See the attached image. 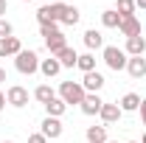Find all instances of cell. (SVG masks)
<instances>
[{
  "instance_id": "obj_15",
  "label": "cell",
  "mask_w": 146,
  "mask_h": 143,
  "mask_svg": "<svg viewBox=\"0 0 146 143\" xmlns=\"http://www.w3.org/2000/svg\"><path fill=\"white\" fill-rule=\"evenodd\" d=\"M56 59H59V65H62V68H76V62H79V54H76L70 45H68V48H62V51L56 54Z\"/></svg>"
},
{
  "instance_id": "obj_12",
  "label": "cell",
  "mask_w": 146,
  "mask_h": 143,
  "mask_svg": "<svg viewBox=\"0 0 146 143\" xmlns=\"http://www.w3.org/2000/svg\"><path fill=\"white\" fill-rule=\"evenodd\" d=\"M127 73L132 76V79H143L146 76V59L143 56H132L127 62Z\"/></svg>"
},
{
  "instance_id": "obj_1",
  "label": "cell",
  "mask_w": 146,
  "mask_h": 143,
  "mask_svg": "<svg viewBox=\"0 0 146 143\" xmlns=\"http://www.w3.org/2000/svg\"><path fill=\"white\" fill-rule=\"evenodd\" d=\"M39 34L45 39V48L51 51V56H56L62 48H68V42H65V34L59 31V25L51 23V25H39Z\"/></svg>"
},
{
  "instance_id": "obj_25",
  "label": "cell",
  "mask_w": 146,
  "mask_h": 143,
  "mask_svg": "<svg viewBox=\"0 0 146 143\" xmlns=\"http://www.w3.org/2000/svg\"><path fill=\"white\" fill-rule=\"evenodd\" d=\"M135 0H118V6H115V11L121 14V17H129V14H135Z\"/></svg>"
},
{
  "instance_id": "obj_30",
  "label": "cell",
  "mask_w": 146,
  "mask_h": 143,
  "mask_svg": "<svg viewBox=\"0 0 146 143\" xmlns=\"http://www.w3.org/2000/svg\"><path fill=\"white\" fill-rule=\"evenodd\" d=\"M3 81H9V79H6V70L0 68V84H3Z\"/></svg>"
},
{
  "instance_id": "obj_3",
  "label": "cell",
  "mask_w": 146,
  "mask_h": 143,
  "mask_svg": "<svg viewBox=\"0 0 146 143\" xmlns=\"http://www.w3.org/2000/svg\"><path fill=\"white\" fill-rule=\"evenodd\" d=\"M84 87L79 84V81H62L59 84V98L65 101V104H82L84 101Z\"/></svg>"
},
{
  "instance_id": "obj_17",
  "label": "cell",
  "mask_w": 146,
  "mask_h": 143,
  "mask_svg": "<svg viewBox=\"0 0 146 143\" xmlns=\"http://www.w3.org/2000/svg\"><path fill=\"white\" fill-rule=\"evenodd\" d=\"M39 70H42V76H48V79H51V76H56V73L62 70V65H59V59H56V56H51V59H42V62H39Z\"/></svg>"
},
{
  "instance_id": "obj_6",
  "label": "cell",
  "mask_w": 146,
  "mask_h": 143,
  "mask_svg": "<svg viewBox=\"0 0 146 143\" xmlns=\"http://www.w3.org/2000/svg\"><path fill=\"white\" fill-rule=\"evenodd\" d=\"M6 101H9L11 107H25V104H28V90L20 87V84L9 87V90H6Z\"/></svg>"
},
{
  "instance_id": "obj_29",
  "label": "cell",
  "mask_w": 146,
  "mask_h": 143,
  "mask_svg": "<svg viewBox=\"0 0 146 143\" xmlns=\"http://www.w3.org/2000/svg\"><path fill=\"white\" fill-rule=\"evenodd\" d=\"M6 9H9V3H6V0H0V20H3V14H6Z\"/></svg>"
},
{
  "instance_id": "obj_13",
  "label": "cell",
  "mask_w": 146,
  "mask_h": 143,
  "mask_svg": "<svg viewBox=\"0 0 146 143\" xmlns=\"http://www.w3.org/2000/svg\"><path fill=\"white\" fill-rule=\"evenodd\" d=\"M124 51H127V56H143V51H146V39H143V36H129Z\"/></svg>"
},
{
  "instance_id": "obj_9",
  "label": "cell",
  "mask_w": 146,
  "mask_h": 143,
  "mask_svg": "<svg viewBox=\"0 0 146 143\" xmlns=\"http://www.w3.org/2000/svg\"><path fill=\"white\" fill-rule=\"evenodd\" d=\"M42 135H45L48 140H56V138H62V121L48 115V118L42 121Z\"/></svg>"
},
{
  "instance_id": "obj_24",
  "label": "cell",
  "mask_w": 146,
  "mask_h": 143,
  "mask_svg": "<svg viewBox=\"0 0 146 143\" xmlns=\"http://www.w3.org/2000/svg\"><path fill=\"white\" fill-rule=\"evenodd\" d=\"M79 17H82V14H79V9H76V6H68V9H65V14H62V25H76Z\"/></svg>"
},
{
  "instance_id": "obj_26",
  "label": "cell",
  "mask_w": 146,
  "mask_h": 143,
  "mask_svg": "<svg viewBox=\"0 0 146 143\" xmlns=\"http://www.w3.org/2000/svg\"><path fill=\"white\" fill-rule=\"evenodd\" d=\"M6 36H14V28L9 20H0V39H6Z\"/></svg>"
},
{
  "instance_id": "obj_16",
  "label": "cell",
  "mask_w": 146,
  "mask_h": 143,
  "mask_svg": "<svg viewBox=\"0 0 146 143\" xmlns=\"http://www.w3.org/2000/svg\"><path fill=\"white\" fill-rule=\"evenodd\" d=\"M84 45H87L90 51H98V48H104V36H101V31H96V28L84 31Z\"/></svg>"
},
{
  "instance_id": "obj_21",
  "label": "cell",
  "mask_w": 146,
  "mask_h": 143,
  "mask_svg": "<svg viewBox=\"0 0 146 143\" xmlns=\"http://www.w3.org/2000/svg\"><path fill=\"white\" fill-rule=\"evenodd\" d=\"M101 23H104V28H118V25H121V14H118L115 9H107V11L101 14Z\"/></svg>"
},
{
  "instance_id": "obj_33",
  "label": "cell",
  "mask_w": 146,
  "mask_h": 143,
  "mask_svg": "<svg viewBox=\"0 0 146 143\" xmlns=\"http://www.w3.org/2000/svg\"><path fill=\"white\" fill-rule=\"evenodd\" d=\"M51 3H62V0H51Z\"/></svg>"
},
{
  "instance_id": "obj_5",
  "label": "cell",
  "mask_w": 146,
  "mask_h": 143,
  "mask_svg": "<svg viewBox=\"0 0 146 143\" xmlns=\"http://www.w3.org/2000/svg\"><path fill=\"white\" fill-rule=\"evenodd\" d=\"M65 3H48V6H42L39 11H36V20H39V25H51V23H62V14H65Z\"/></svg>"
},
{
  "instance_id": "obj_35",
  "label": "cell",
  "mask_w": 146,
  "mask_h": 143,
  "mask_svg": "<svg viewBox=\"0 0 146 143\" xmlns=\"http://www.w3.org/2000/svg\"><path fill=\"white\" fill-rule=\"evenodd\" d=\"M112 143H118V140H112ZM132 143H138V140H132Z\"/></svg>"
},
{
  "instance_id": "obj_19",
  "label": "cell",
  "mask_w": 146,
  "mask_h": 143,
  "mask_svg": "<svg viewBox=\"0 0 146 143\" xmlns=\"http://www.w3.org/2000/svg\"><path fill=\"white\" fill-rule=\"evenodd\" d=\"M87 143H107V129L104 126H87Z\"/></svg>"
},
{
  "instance_id": "obj_14",
  "label": "cell",
  "mask_w": 146,
  "mask_h": 143,
  "mask_svg": "<svg viewBox=\"0 0 146 143\" xmlns=\"http://www.w3.org/2000/svg\"><path fill=\"white\" fill-rule=\"evenodd\" d=\"M98 115H101V121H104V124H115V121L121 118V107H118V104H107V101H104V107H101Z\"/></svg>"
},
{
  "instance_id": "obj_8",
  "label": "cell",
  "mask_w": 146,
  "mask_h": 143,
  "mask_svg": "<svg viewBox=\"0 0 146 143\" xmlns=\"http://www.w3.org/2000/svg\"><path fill=\"white\" fill-rule=\"evenodd\" d=\"M79 107H82V112H84V115H98V112H101V107H104V101L98 98V93H87V95H84V101H82Z\"/></svg>"
},
{
  "instance_id": "obj_18",
  "label": "cell",
  "mask_w": 146,
  "mask_h": 143,
  "mask_svg": "<svg viewBox=\"0 0 146 143\" xmlns=\"http://www.w3.org/2000/svg\"><path fill=\"white\" fill-rule=\"evenodd\" d=\"M141 101H143V98H141L138 93H127V95L121 98V112H135V109L141 107Z\"/></svg>"
},
{
  "instance_id": "obj_22",
  "label": "cell",
  "mask_w": 146,
  "mask_h": 143,
  "mask_svg": "<svg viewBox=\"0 0 146 143\" xmlns=\"http://www.w3.org/2000/svg\"><path fill=\"white\" fill-rule=\"evenodd\" d=\"M34 98L39 101V104H48L51 98H56V93H54L51 87H48V84H39V87L34 90Z\"/></svg>"
},
{
  "instance_id": "obj_10",
  "label": "cell",
  "mask_w": 146,
  "mask_h": 143,
  "mask_svg": "<svg viewBox=\"0 0 146 143\" xmlns=\"http://www.w3.org/2000/svg\"><path fill=\"white\" fill-rule=\"evenodd\" d=\"M82 87H84V93L90 90V93H98V90L104 87V76L98 70H90V73H84V81H82Z\"/></svg>"
},
{
  "instance_id": "obj_4",
  "label": "cell",
  "mask_w": 146,
  "mask_h": 143,
  "mask_svg": "<svg viewBox=\"0 0 146 143\" xmlns=\"http://www.w3.org/2000/svg\"><path fill=\"white\" fill-rule=\"evenodd\" d=\"M104 62H107L110 70H127V51L124 48H115V45H104Z\"/></svg>"
},
{
  "instance_id": "obj_34",
  "label": "cell",
  "mask_w": 146,
  "mask_h": 143,
  "mask_svg": "<svg viewBox=\"0 0 146 143\" xmlns=\"http://www.w3.org/2000/svg\"><path fill=\"white\" fill-rule=\"evenodd\" d=\"M3 143H14V140H3Z\"/></svg>"
},
{
  "instance_id": "obj_36",
  "label": "cell",
  "mask_w": 146,
  "mask_h": 143,
  "mask_svg": "<svg viewBox=\"0 0 146 143\" xmlns=\"http://www.w3.org/2000/svg\"><path fill=\"white\" fill-rule=\"evenodd\" d=\"M141 143H146V135H143V140H141Z\"/></svg>"
},
{
  "instance_id": "obj_23",
  "label": "cell",
  "mask_w": 146,
  "mask_h": 143,
  "mask_svg": "<svg viewBox=\"0 0 146 143\" xmlns=\"http://www.w3.org/2000/svg\"><path fill=\"white\" fill-rule=\"evenodd\" d=\"M76 68H79L82 73L96 70V56H93V54H82V56H79V62H76Z\"/></svg>"
},
{
  "instance_id": "obj_20",
  "label": "cell",
  "mask_w": 146,
  "mask_h": 143,
  "mask_svg": "<svg viewBox=\"0 0 146 143\" xmlns=\"http://www.w3.org/2000/svg\"><path fill=\"white\" fill-rule=\"evenodd\" d=\"M45 109H48V115H51V118H59V115H62V112L68 109V104H65V101H62V98L56 95V98H51V101L45 104Z\"/></svg>"
},
{
  "instance_id": "obj_32",
  "label": "cell",
  "mask_w": 146,
  "mask_h": 143,
  "mask_svg": "<svg viewBox=\"0 0 146 143\" xmlns=\"http://www.w3.org/2000/svg\"><path fill=\"white\" fill-rule=\"evenodd\" d=\"M6 107V95H3V93H0V109Z\"/></svg>"
},
{
  "instance_id": "obj_11",
  "label": "cell",
  "mask_w": 146,
  "mask_h": 143,
  "mask_svg": "<svg viewBox=\"0 0 146 143\" xmlns=\"http://www.w3.org/2000/svg\"><path fill=\"white\" fill-rule=\"evenodd\" d=\"M23 51V45H20L17 36H6V39H0V56L6 59V56H17Z\"/></svg>"
},
{
  "instance_id": "obj_7",
  "label": "cell",
  "mask_w": 146,
  "mask_h": 143,
  "mask_svg": "<svg viewBox=\"0 0 146 143\" xmlns=\"http://www.w3.org/2000/svg\"><path fill=\"white\" fill-rule=\"evenodd\" d=\"M118 31L127 36H141V20L135 17V14H129V17H121V25H118Z\"/></svg>"
},
{
  "instance_id": "obj_27",
  "label": "cell",
  "mask_w": 146,
  "mask_h": 143,
  "mask_svg": "<svg viewBox=\"0 0 146 143\" xmlns=\"http://www.w3.org/2000/svg\"><path fill=\"white\" fill-rule=\"evenodd\" d=\"M28 143H48V138L42 132H36V135H28Z\"/></svg>"
},
{
  "instance_id": "obj_37",
  "label": "cell",
  "mask_w": 146,
  "mask_h": 143,
  "mask_svg": "<svg viewBox=\"0 0 146 143\" xmlns=\"http://www.w3.org/2000/svg\"><path fill=\"white\" fill-rule=\"evenodd\" d=\"M25 3H31V0H25Z\"/></svg>"
},
{
  "instance_id": "obj_28",
  "label": "cell",
  "mask_w": 146,
  "mask_h": 143,
  "mask_svg": "<svg viewBox=\"0 0 146 143\" xmlns=\"http://www.w3.org/2000/svg\"><path fill=\"white\" fill-rule=\"evenodd\" d=\"M138 109H141V121H143V124H146V98H143V101H141V107H138Z\"/></svg>"
},
{
  "instance_id": "obj_31",
  "label": "cell",
  "mask_w": 146,
  "mask_h": 143,
  "mask_svg": "<svg viewBox=\"0 0 146 143\" xmlns=\"http://www.w3.org/2000/svg\"><path fill=\"white\" fill-rule=\"evenodd\" d=\"M135 6L138 9H146V0H135Z\"/></svg>"
},
{
  "instance_id": "obj_2",
  "label": "cell",
  "mask_w": 146,
  "mask_h": 143,
  "mask_svg": "<svg viewBox=\"0 0 146 143\" xmlns=\"http://www.w3.org/2000/svg\"><path fill=\"white\" fill-rule=\"evenodd\" d=\"M14 68H17L23 76L36 73L39 70V56H36V51H20V54L14 56Z\"/></svg>"
}]
</instances>
